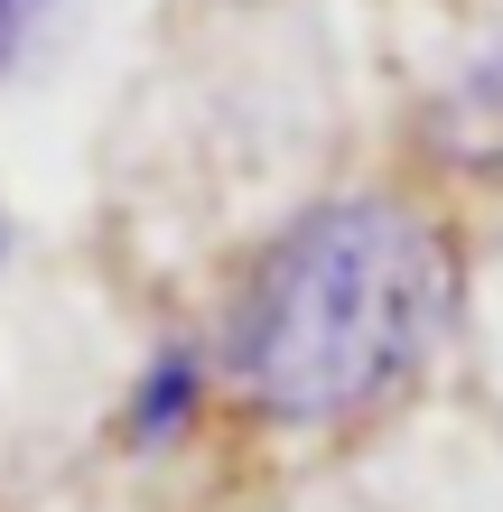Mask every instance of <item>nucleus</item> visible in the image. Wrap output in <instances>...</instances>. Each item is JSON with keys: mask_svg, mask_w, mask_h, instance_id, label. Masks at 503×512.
Segmentation results:
<instances>
[{"mask_svg": "<svg viewBox=\"0 0 503 512\" xmlns=\"http://www.w3.org/2000/svg\"><path fill=\"white\" fill-rule=\"evenodd\" d=\"M457 243L410 196H327L252 252L224 308V373L271 429L392 410L457 336Z\"/></svg>", "mask_w": 503, "mask_h": 512, "instance_id": "1", "label": "nucleus"}, {"mask_svg": "<svg viewBox=\"0 0 503 512\" xmlns=\"http://www.w3.org/2000/svg\"><path fill=\"white\" fill-rule=\"evenodd\" d=\"M420 140L438 168L457 177H494L503 187V47H485L476 66H457L420 112Z\"/></svg>", "mask_w": 503, "mask_h": 512, "instance_id": "2", "label": "nucleus"}, {"mask_svg": "<svg viewBox=\"0 0 503 512\" xmlns=\"http://www.w3.org/2000/svg\"><path fill=\"white\" fill-rule=\"evenodd\" d=\"M196 401H205V354H196V345H159L150 373L131 382L122 438H131V447H168V438L196 419Z\"/></svg>", "mask_w": 503, "mask_h": 512, "instance_id": "3", "label": "nucleus"}, {"mask_svg": "<svg viewBox=\"0 0 503 512\" xmlns=\"http://www.w3.org/2000/svg\"><path fill=\"white\" fill-rule=\"evenodd\" d=\"M47 10H56V0H0V75L28 56V38L47 28Z\"/></svg>", "mask_w": 503, "mask_h": 512, "instance_id": "4", "label": "nucleus"}, {"mask_svg": "<svg viewBox=\"0 0 503 512\" xmlns=\"http://www.w3.org/2000/svg\"><path fill=\"white\" fill-rule=\"evenodd\" d=\"M0 261H10V215H0Z\"/></svg>", "mask_w": 503, "mask_h": 512, "instance_id": "5", "label": "nucleus"}]
</instances>
